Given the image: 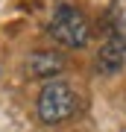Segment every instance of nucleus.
<instances>
[{
  "label": "nucleus",
  "mask_w": 126,
  "mask_h": 132,
  "mask_svg": "<svg viewBox=\"0 0 126 132\" xmlns=\"http://www.w3.org/2000/svg\"><path fill=\"white\" fill-rule=\"evenodd\" d=\"M53 41H59L62 47H70V50H79L88 44L91 38V27L85 21V15L76 9V6H59L50 18V27H47Z\"/></svg>",
  "instance_id": "nucleus-1"
},
{
  "label": "nucleus",
  "mask_w": 126,
  "mask_h": 132,
  "mask_svg": "<svg viewBox=\"0 0 126 132\" xmlns=\"http://www.w3.org/2000/svg\"><path fill=\"white\" fill-rule=\"evenodd\" d=\"M76 106H79V100H76L73 88L68 82H50L41 88L35 109H38V120L41 123L56 126V123H65L68 118H73Z\"/></svg>",
  "instance_id": "nucleus-2"
},
{
  "label": "nucleus",
  "mask_w": 126,
  "mask_h": 132,
  "mask_svg": "<svg viewBox=\"0 0 126 132\" xmlns=\"http://www.w3.org/2000/svg\"><path fill=\"white\" fill-rule=\"evenodd\" d=\"M62 71H65V56L56 50H35L27 59V73L35 76V79H50Z\"/></svg>",
  "instance_id": "nucleus-3"
},
{
  "label": "nucleus",
  "mask_w": 126,
  "mask_h": 132,
  "mask_svg": "<svg viewBox=\"0 0 126 132\" xmlns=\"http://www.w3.org/2000/svg\"><path fill=\"white\" fill-rule=\"evenodd\" d=\"M97 68L103 73H120L123 71L126 68V38H120V35L108 38L97 53Z\"/></svg>",
  "instance_id": "nucleus-4"
}]
</instances>
